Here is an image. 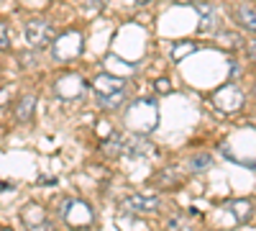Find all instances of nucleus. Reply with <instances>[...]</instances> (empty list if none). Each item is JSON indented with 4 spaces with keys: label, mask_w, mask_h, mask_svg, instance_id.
I'll use <instances>...</instances> for the list:
<instances>
[{
    "label": "nucleus",
    "mask_w": 256,
    "mask_h": 231,
    "mask_svg": "<svg viewBox=\"0 0 256 231\" xmlns=\"http://www.w3.org/2000/svg\"><path fill=\"white\" fill-rule=\"evenodd\" d=\"M174 3H192V0H174Z\"/></svg>",
    "instance_id": "23"
},
{
    "label": "nucleus",
    "mask_w": 256,
    "mask_h": 231,
    "mask_svg": "<svg viewBox=\"0 0 256 231\" xmlns=\"http://www.w3.org/2000/svg\"><path fill=\"white\" fill-rule=\"evenodd\" d=\"M62 218L72 228H90L95 223V211L84 200H67L62 208Z\"/></svg>",
    "instance_id": "3"
},
{
    "label": "nucleus",
    "mask_w": 256,
    "mask_h": 231,
    "mask_svg": "<svg viewBox=\"0 0 256 231\" xmlns=\"http://www.w3.org/2000/svg\"><path fill=\"white\" fill-rule=\"evenodd\" d=\"M10 39H13V34H10V26L6 24V21H0V49H10Z\"/></svg>",
    "instance_id": "18"
},
{
    "label": "nucleus",
    "mask_w": 256,
    "mask_h": 231,
    "mask_svg": "<svg viewBox=\"0 0 256 231\" xmlns=\"http://www.w3.org/2000/svg\"><path fill=\"white\" fill-rule=\"evenodd\" d=\"M154 90H156L159 95H169V93H172V82H169L166 77H159V80L154 82Z\"/></svg>",
    "instance_id": "20"
},
{
    "label": "nucleus",
    "mask_w": 256,
    "mask_h": 231,
    "mask_svg": "<svg viewBox=\"0 0 256 231\" xmlns=\"http://www.w3.org/2000/svg\"><path fill=\"white\" fill-rule=\"evenodd\" d=\"M228 211H230L233 216H236V221H238V223H246V221L251 218V213H254L248 200H233V203L228 205Z\"/></svg>",
    "instance_id": "14"
},
{
    "label": "nucleus",
    "mask_w": 256,
    "mask_h": 231,
    "mask_svg": "<svg viewBox=\"0 0 256 231\" xmlns=\"http://www.w3.org/2000/svg\"><path fill=\"white\" fill-rule=\"evenodd\" d=\"M212 103H216V108L223 111V113H233L244 106V93L236 88V85H223L216 90L212 95Z\"/></svg>",
    "instance_id": "5"
},
{
    "label": "nucleus",
    "mask_w": 256,
    "mask_h": 231,
    "mask_svg": "<svg viewBox=\"0 0 256 231\" xmlns=\"http://www.w3.org/2000/svg\"><path fill=\"white\" fill-rule=\"evenodd\" d=\"M20 218H24V223L31 226V228H46V226H49L44 208L36 205V203H28V205L24 208V213H20Z\"/></svg>",
    "instance_id": "9"
},
{
    "label": "nucleus",
    "mask_w": 256,
    "mask_h": 231,
    "mask_svg": "<svg viewBox=\"0 0 256 231\" xmlns=\"http://www.w3.org/2000/svg\"><path fill=\"white\" fill-rule=\"evenodd\" d=\"M34 111H36V98L34 95H24L18 100V106H16V121H20V123L31 121Z\"/></svg>",
    "instance_id": "11"
},
{
    "label": "nucleus",
    "mask_w": 256,
    "mask_h": 231,
    "mask_svg": "<svg viewBox=\"0 0 256 231\" xmlns=\"http://www.w3.org/2000/svg\"><path fill=\"white\" fill-rule=\"evenodd\" d=\"M162 205V198L154 193H134L123 200V208L131 213H156Z\"/></svg>",
    "instance_id": "6"
},
{
    "label": "nucleus",
    "mask_w": 256,
    "mask_h": 231,
    "mask_svg": "<svg viewBox=\"0 0 256 231\" xmlns=\"http://www.w3.org/2000/svg\"><path fill=\"white\" fill-rule=\"evenodd\" d=\"M236 18H238V24H241L244 29H248V31L256 34V8H251V6H238V8H236Z\"/></svg>",
    "instance_id": "13"
},
{
    "label": "nucleus",
    "mask_w": 256,
    "mask_h": 231,
    "mask_svg": "<svg viewBox=\"0 0 256 231\" xmlns=\"http://www.w3.org/2000/svg\"><path fill=\"white\" fill-rule=\"evenodd\" d=\"M54 93L64 100H72V98H80L84 93V80L80 75H64L56 80V85H54Z\"/></svg>",
    "instance_id": "7"
},
{
    "label": "nucleus",
    "mask_w": 256,
    "mask_h": 231,
    "mask_svg": "<svg viewBox=\"0 0 256 231\" xmlns=\"http://www.w3.org/2000/svg\"><path fill=\"white\" fill-rule=\"evenodd\" d=\"M126 93H116V95H98V103L102 108H118L120 103H123Z\"/></svg>",
    "instance_id": "17"
},
{
    "label": "nucleus",
    "mask_w": 256,
    "mask_h": 231,
    "mask_svg": "<svg viewBox=\"0 0 256 231\" xmlns=\"http://www.w3.org/2000/svg\"><path fill=\"white\" fill-rule=\"evenodd\" d=\"M24 36H26V44L31 49H46L52 41H54L56 31H54V24H49V21L34 18V21H28V24H26Z\"/></svg>",
    "instance_id": "4"
},
{
    "label": "nucleus",
    "mask_w": 256,
    "mask_h": 231,
    "mask_svg": "<svg viewBox=\"0 0 256 231\" xmlns=\"http://www.w3.org/2000/svg\"><path fill=\"white\" fill-rule=\"evenodd\" d=\"M134 3H138V6H144V3H148V0H134Z\"/></svg>",
    "instance_id": "22"
},
{
    "label": "nucleus",
    "mask_w": 256,
    "mask_h": 231,
    "mask_svg": "<svg viewBox=\"0 0 256 231\" xmlns=\"http://www.w3.org/2000/svg\"><path fill=\"white\" fill-rule=\"evenodd\" d=\"M105 70H108L110 75H116V77H131V75H136V65H131V62H126V59H120V57H105Z\"/></svg>",
    "instance_id": "10"
},
{
    "label": "nucleus",
    "mask_w": 256,
    "mask_h": 231,
    "mask_svg": "<svg viewBox=\"0 0 256 231\" xmlns=\"http://www.w3.org/2000/svg\"><path fill=\"white\" fill-rule=\"evenodd\" d=\"M105 154L108 157H120L123 154V139L118 134H110V139L105 141Z\"/></svg>",
    "instance_id": "16"
},
{
    "label": "nucleus",
    "mask_w": 256,
    "mask_h": 231,
    "mask_svg": "<svg viewBox=\"0 0 256 231\" xmlns=\"http://www.w3.org/2000/svg\"><path fill=\"white\" fill-rule=\"evenodd\" d=\"M248 54H251V59L256 62V39H254L251 44H248Z\"/></svg>",
    "instance_id": "21"
},
{
    "label": "nucleus",
    "mask_w": 256,
    "mask_h": 231,
    "mask_svg": "<svg viewBox=\"0 0 256 231\" xmlns=\"http://www.w3.org/2000/svg\"><path fill=\"white\" fill-rule=\"evenodd\" d=\"M212 167V157L210 154H195L190 159V170L192 172H208Z\"/></svg>",
    "instance_id": "15"
},
{
    "label": "nucleus",
    "mask_w": 256,
    "mask_h": 231,
    "mask_svg": "<svg viewBox=\"0 0 256 231\" xmlns=\"http://www.w3.org/2000/svg\"><path fill=\"white\" fill-rule=\"evenodd\" d=\"M195 8L200 13V31H210L212 26H216V21H218L216 8H212L210 3H195Z\"/></svg>",
    "instance_id": "12"
},
{
    "label": "nucleus",
    "mask_w": 256,
    "mask_h": 231,
    "mask_svg": "<svg viewBox=\"0 0 256 231\" xmlns=\"http://www.w3.org/2000/svg\"><path fill=\"white\" fill-rule=\"evenodd\" d=\"M126 126L134 134H152L159 126V106L154 98H138L126 111Z\"/></svg>",
    "instance_id": "1"
},
{
    "label": "nucleus",
    "mask_w": 256,
    "mask_h": 231,
    "mask_svg": "<svg viewBox=\"0 0 256 231\" xmlns=\"http://www.w3.org/2000/svg\"><path fill=\"white\" fill-rule=\"evenodd\" d=\"M190 52H195V44H190V41H180V44L172 49V57H174V59H182V57H187Z\"/></svg>",
    "instance_id": "19"
},
{
    "label": "nucleus",
    "mask_w": 256,
    "mask_h": 231,
    "mask_svg": "<svg viewBox=\"0 0 256 231\" xmlns=\"http://www.w3.org/2000/svg\"><path fill=\"white\" fill-rule=\"evenodd\" d=\"M92 88H95L98 95H116V93H126V82H123V77L102 72L92 80Z\"/></svg>",
    "instance_id": "8"
},
{
    "label": "nucleus",
    "mask_w": 256,
    "mask_h": 231,
    "mask_svg": "<svg viewBox=\"0 0 256 231\" xmlns=\"http://www.w3.org/2000/svg\"><path fill=\"white\" fill-rule=\"evenodd\" d=\"M82 34L80 31H67V34H62V36H54L52 41V57L56 62H72L82 54L84 44H82Z\"/></svg>",
    "instance_id": "2"
}]
</instances>
